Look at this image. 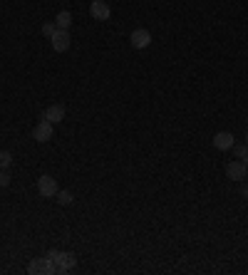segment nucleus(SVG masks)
Segmentation results:
<instances>
[{
	"mask_svg": "<svg viewBox=\"0 0 248 275\" xmlns=\"http://www.w3.org/2000/svg\"><path fill=\"white\" fill-rule=\"evenodd\" d=\"M60 188H58V181L50 176V174H42L38 179V194L42 196V199H52L55 194H58Z\"/></svg>",
	"mask_w": 248,
	"mask_h": 275,
	"instance_id": "1",
	"label": "nucleus"
},
{
	"mask_svg": "<svg viewBox=\"0 0 248 275\" xmlns=\"http://www.w3.org/2000/svg\"><path fill=\"white\" fill-rule=\"evenodd\" d=\"M90 15L99 22H104V20L112 18V8H109V3L107 0H92V5H90Z\"/></svg>",
	"mask_w": 248,
	"mask_h": 275,
	"instance_id": "2",
	"label": "nucleus"
},
{
	"mask_svg": "<svg viewBox=\"0 0 248 275\" xmlns=\"http://www.w3.org/2000/svg\"><path fill=\"white\" fill-rule=\"evenodd\" d=\"M52 134H55V124H50L47 119H40V124L33 129V139L40 142V144L50 142V139H52Z\"/></svg>",
	"mask_w": 248,
	"mask_h": 275,
	"instance_id": "3",
	"label": "nucleus"
},
{
	"mask_svg": "<svg viewBox=\"0 0 248 275\" xmlns=\"http://www.w3.org/2000/svg\"><path fill=\"white\" fill-rule=\"evenodd\" d=\"M27 273L30 275H45V273H58L55 263H50L47 258H35L30 265H27Z\"/></svg>",
	"mask_w": 248,
	"mask_h": 275,
	"instance_id": "4",
	"label": "nucleus"
},
{
	"mask_svg": "<svg viewBox=\"0 0 248 275\" xmlns=\"http://www.w3.org/2000/svg\"><path fill=\"white\" fill-rule=\"evenodd\" d=\"M226 176H229L231 181H238V183H241L248 176V164H243L241 159H238V161H231V164L226 166Z\"/></svg>",
	"mask_w": 248,
	"mask_h": 275,
	"instance_id": "5",
	"label": "nucleus"
},
{
	"mask_svg": "<svg viewBox=\"0 0 248 275\" xmlns=\"http://www.w3.org/2000/svg\"><path fill=\"white\" fill-rule=\"evenodd\" d=\"M129 42H132L134 50H144V47L152 45V33L144 30V28H139V30H134L132 35H129Z\"/></svg>",
	"mask_w": 248,
	"mask_h": 275,
	"instance_id": "6",
	"label": "nucleus"
},
{
	"mask_svg": "<svg viewBox=\"0 0 248 275\" xmlns=\"http://www.w3.org/2000/svg\"><path fill=\"white\" fill-rule=\"evenodd\" d=\"M50 42H52V50H55V52H67L70 45H72V37H70L67 30H58L55 35L50 37Z\"/></svg>",
	"mask_w": 248,
	"mask_h": 275,
	"instance_id": "7",
	"label": "nucleus"
},
{
	"mask_svg": "<svg viewBox=\"0 0 248 275\" xmlns=\"http://www.w3.org/2000/svg\"><path fill=\"white\" fill-rule=\"evenodd\" d=\"M75 265H77V256H75V253H70V251H67V253H62V251H60V258L55 260L58 273H70Z\"/></svg>",
	"mask_w": 248,
	"mask_h": 275,
	"instance_id": "8",
	"label": "nucleus"
},
{
	"mask_svg": "<svg viewBox=\"0 0 248 275\" xmlns=\"http://www.w3.org/2000/svg\"><path fill=\"white\" fill-rule=\"evenodd\" d=\"M42 119H47L50 124H58V122L65 119V107L62 104H50L47 109L42 112Z\"/></svg>",
	"mask_w": 248,
	"mask_h": 275,
	"instance_id": "9",
	"label": "nucleus"
},
{
	"mask_svg": "<svg viewBox=\"0 0 248 275\" xmlns=\"http://www.w3.org/2000/svg\"><path fill=\"white\" fill-rule=\"evenodd\" d=\"M233 144H236V139H233V134H231V131H218V134L213 136V147L221 149V151L233 149Z\"/></svg>",
	"mask_w": 248,
	"mask_h": 275,
	"instance_id": "10",
	"label": "nucleus"
},
{
	"mask_svg": "<svg viewBox=\"0 0 248 275\" xmlns=\"http://www.w3.org/2000/svg\"><path fill=\"white\" fill-rule=\"evenodd\" d=\"M55 25H58L60 30H70V25H72V13H70V10H60L58 15H55Z\"/></svg>",
	"mask_w": 248,
	"mask_h": 275,
	"instance_id": "11",
	"label": "nucleus"
},
{
	"mask_svg": "<svg viewBox=\"0 0 248 275\" xmlns=\"http://www.w3.org/2000/svg\"><path fill=\"white\" fill-rule=\"evenodd\" d=\"M233 151H236V159L248 164V144H233Z\"/></svg>",
	"mask_w": 248,
	"mask_h": 275,
	"instance_id": "12",
	"label": "nucleus"
},
{
	"mask_svg": "<svg viewBox=\"0 0 248 275\" xmlns=\"http://www.w3.org/2000/svg\"><path fill=\"white\" fill-rule=\"evenodd\" d=\"M55 196H58V203H60V206H70V203L75 201V196H72V191H58Z\"/></svg>",
	"mask_w": 248,
	"mask_h": 275,
	"instance_id": "13",
	"label": "nucleus"
},
{
	"mask_svg": "<svg viewBox=\"0 0 248 275\" xmlns=\"http://www.w3.org/2000/svg\"><path fill=\"white\" fill-rule=\"evenodd\" d=\"M58 30H60V28L55 25V22H45V25H42V35H45V37H52Z\"/></svg>",
	"mask_w": 248,
	"mask_h": 275,
	"instance_id": "14",
	"label": "nucleus"
},
{
	"mask_svg": "<svg viewBox=\"0 0 248 275\" xmlns=\"http://www.w3.org/2000/svg\"><path fill=\"white\" fill-rule=\"evenodd\" d=\"M13 164V154L10 151H0V169H8Z\"/></svg>",
	"mask_w": 248,
	"mask_h": 275,
	"instance_id": "15",
	"label": "nucleus"
},
{
	"mask_svg": "<svg viewBox=\"0 0 248 275\" xmlns=\"http://www.w3.org/2000/svg\"><path fill=\"white\" fill-rule=\"evenodd\" d=\"M10 183V174H8V169H0V186H8Z\"/></svg>",
	"mask_w": 248,
	"mask_h": 275,
	"instance_id": "16",
	"label": "nucleus"
},
{
	"mask_svg": "<svg viewBox=\"0 0 248 275\" xmlns=\"http://www.w3.org/2000/svg\"><path fill=\"white\" fill-rule=\"evenodd\" d=\"M45 258H47L50 263H55V260L60 258V251H55V248H52V251H47V253H45Z\"/></svg>",
	"mask_w": 248,
	"mask_h": 275,
	"instance_id": "17",
	"label": "nucleus"
},
{
	"mask_svg": "<svg viewBox=\"0 0 248 275\" xmlns=\"http://www.w3.org/2000/svg\"><path fill=\"white\" fill-rule=\"evenodd\" d=\"M241 196H243V199H248V183H243V186H241Z\"/></svg>",
	"mask_w": 248,
	"mask_h": 275,
	"instance_id": "18",
	"label": "nucleus"
},
{
	"mask_svg": "<svg viewBox=\"0 0 248 275\" xmlns=\"http://www.w3.org/2000/svg\"><path fill=\"white\" fill-rule=\"evenodd\" d=\"M246 144H248V134H246Z\"/></svg>",
	"mask_w": 248,
	"mask_h": 275,
	"instance_id": "19",
	"label": "nucleus"
}]
</instances>
